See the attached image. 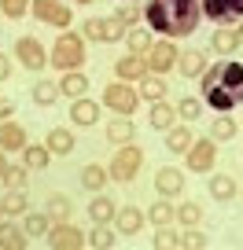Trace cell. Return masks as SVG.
<instances>
[{"label": "cell", "mask_w": 243, "mask_h": 250, "mask_svg": "<svg viewBox=\"0 0 243 250\" xmlns=\"http://www.w3.org/2000/svg\"><path fill=\"white\" fill-rule=\"evenodd\" d=\"M4 188H11V191H19V188H26V166H8L4 169Z\"/></svg>", "instance_id": "cell-37"}, {"label": "cell", "mask_w": 243, "mask_h": 250, "mask_svg": "<svg viewBox=\"0 0 243 250\" xmlns=\"http://www.w3.org/2000/svg\"><path fill=\"white\" fill-rule=\"evenodd\" d=\"M0 250H26V228L0 225Z\"/></svg>", "instance_id": "cell-25"}, {"label": "cell", "mask_w": 243, "mask_h": 250, "mask_svg": "<svg viewBox=\"0 0 243 250\" xmlns=\"http://www.w3.org/2000/svg\"><path fill=\"white\" fill-rule=\"evenodd\" d=\"M0 217H4V199H0Z\"/></svg>", "instance_id": "cell-52"}, {"label": "cell", "mask_w": 243, "mask_h": 250, "mask_svg": "<svg viewBox=\"0 0 243 250\" xmlns=\"http://www.w3.org/2000/svg\"><path fill=\"white\" fill-rule=\"evenodd\" d=\"M11 114H15V103L0 96V122H4V118H11Z\"/></svg>", "instance_id": "cell-48"}, {"label": "cell", "mask_w": 243, "mask_h": 250, "mask_svg": "<svg viewBox=\"0 0 243 250\" xmlns=\"http://www.w3.org/2000/svg\"><path fill=\"white\" fill-rule=\"evenodd\" d=\"M144 221H148V217H144L136 206H122V210L114 213V225H118V232H122V235H136L144 228Z\"/></svg>", "instance_id": "cell-13"}, {"label": "cell", "mask_w": 243, "mask_h": 250, "mask_svg": "<svg viewBox=\"0 0 243 250\" xmlns=\"http://www.w3.org/2000/svg\"><path fill=\"white\" fill-rule=\"evenodd\" d=\"M103 103H107L114 114H126V118H129V114L136 110V103H140V92H136V88H129L126 81H114V85L103 88Z\"/></svg>", "instance_id": "cell-5"}, {"label": "cell", "mask_w": 243, "mask_h": 250, "mask_svg": "<svg viewBox=\"0 0 243 250\" xmlns=\"http://www.w3.org/2000/svg\"><path fill=\"white\" fill-rule=\"evenodd\" d=\"M59 74L66 70H81V62H85V37H78V33H63V37L55 41L52 48V59H48Z\"/></svg>", "instance_id": "cell-3"}, {"label": "cell", "mask_w": 243, "mask_h": 250, "mask_svg": "<svg viewBox=\"0 0 243 250\" xmlns=\"http://www.w3.org/2000/svg\"><path fill=\"white\" fill-rule=\"evenodd\" d=\"M236 191H240L236 177H228V173H218V177H210V195L218 199V203H232Z\"/></svg>", "instance_id": "cell-19"}, {"label": "cell", "mask_w": 243, "mask_h": 250, "mask_svg": "<svg viewBox=\"0 0 243 250\" xmlns=\"http://www.w3.org/2000/svg\"><path fill=\"white\" fill-rule=\"evenodd\" d=\"M0 15H4V11H0Z\"/></svg>", "instance_id": "cell-53"}, {"label": "cell", "mask_w": 243, "mask_h": 250, "mask_svg": "<svg viewBox=\"0 0 243 250\" xmlns=\"http://www.w3.org/2000/svg\"><path fill=\"white\" fill-rule=\"evenodd\" d=\"M180 247H184V250H206V247H210V239H206L203 232H196V225H192V232L180 235Z\"/></svg>", "instance_id": "cell-40"}, {"label": "cell", "mask_w": 243, "mask_h": 250, "mask_svg": "<svg viewBox=\"0 0 243 250\" xmlns=\"http://www.w3.org/2000/svg\"><path fill=\"white\" fill-rule=\"evenodd\" d=\"M88 243H92V247L96 250H110V247H114V232H110V228H103V225H96V232H92V239H88Z\"/></svg>", "instance_id": "cell-41"}, {"label": "cell", "mask_w": 243, "mask_h": 250, "mask_svg": "<svg viewBox=\"0 0 243 250\" xmlns=\"http://www.w3.org/2000/svg\"><path fill=\"white\" fill-rule=\"evenodd\" d=\"M173 118H177V107H170L166 100H158V103H151V129H170L173 125Z\"/></svg>", "instance_id": "cell-24"}, {"label": "cell", "mask_w": 243, "mask_h": 250, "mask_svg": "<svg viewBox=\"0 0 243 250\" xmlns=\"http://www.w3.org/2000/svg\"><path fill=\"white\" fill-rule=\"evenodd\" d=\"M70 210H74V206H70L66 195H52V199H48V217H52V221H70Z\"/></svg>", "instance_id": "cell-30"}, {"label": "cell", "mask_w": 243, "mask_h": 250, "mask_svg": "<svg viewBox=\"0 0 243 250\" xmlns=\"http://www.w3.org/2000/svg\"><path fill=\"white\" fill-rule=\"evenodd\" d=\"M55 100H59V85L55 81H37L33 85V103L37 107H52Z\"/></svg>", "instance_id": "cell-29"}, {"label": "cell", "mask_w": 243, "mask_h": 250, "mask_svg": "<svg viewBox=\"0 0 243 250\" xmlns=\"http://www.w3.org/2000/svg\"><path fill=\"white\" fill-rule=\"evenodd\" d=\"M0 147L4 151H22L26 147V129L19 122H4L0 125Z\"/></svg>", "instance_id": "cell-17"}, {"label": "cell", "mask_w": 243, "mask_h": 250, "mask_svg": "<svg viewBox=\"0 0 243 250\" xmlns=\"http://www.w3.org/2000/svg\"><path fill=\"white\" fill-rule=\"evenodd\" d=\"M173 66H177V48H173L170 37L148 48V70L151 74H166V70H173Z\"/></svg>", "instance_id": "cell-10"}, {"label": "cell", "mask_w": 243, "mask_h": 250, "mask_svg": "<svg viewBox=\"0 0 243 250\" xmlns=\"http://www.w3.org/2000/svg\"><path fill=\"white\" fill-rule=\"evenodd\" d=\"M236 44H240V33L236 30H218L214 33V52L228 55V52H236Z\"/></svg>", "instance_id": "cell-31"}, {"label": "cell", "mask_w": 243, "mask_h": 250, "mask_svg": "<svg viewBox=\"0 0 243 250\" xmlns=\"http://www.w3.org/2000/svg\"><path fill=\"white\" fill-rule=\"evenodd\" d=\"M114 74H118V81H140L144 74H148V59H140V55L118 59L114 62Z\"/></svg>", "instance_id": "cell-16"}, {"label": "cell", "mask_w": 243, "mask_h": 250, "mask_svg": "<svg viewBox=\"0 0 243 250\" xmlns=\"http://www.w3.org/2000/svg\"><path fill=\"white\" fill-rule=\"evenodd\" d=\"M236 33H240V44H243V22H240V26H236Z\"/></svg>", "instance_id": "cell-50"}, {"label": "cell", "mask_w": 243, "mask_h": 250, "mask_svg": "<svg viewBox=\"0 0 243 250\" xmlns=\"http://www.w3.org/2000/svg\"><path fill=\"white\" fill-rule=\"evenodd\" d=\"M22 228H26V235H48V213H26V221H22Z\"/></svg>", "instance_id": "cell-33"}, {"label": "cell", "mask_w": 243, "mask_h": 250, "mask_svg": "<svg viewBox=\"0 0 243 250\" xmlns=\"http://www.w3.org/2000/svg\"><path fill=\"white\" fill-rule=\"evenodd\" d=\"M33 19H41V22L55 26V30H66V26L74 22L70 8H63L59 0H33Z\"/></svg>", "instance_id": "cell-7"}, {"label": "cell", "mask_w": 243, "mask_h": 250, "mask_svg": "<svg viewBox=\"0 0 243 250\" xmlns=\"http://www.w3.org/2000/svg\"><path fill=\"white\" fill-rule=\"evenodd\" d=\"M0 11L8 19H22L26 11H30V0H0Z\"/></svg>", "instance_id": "cell-42"}, {"label": "cell", "mask_w": 243, "mask_h": 250, "mask_svg": "<svg viewBox=\"0 0 243 250\" xmlns=\"http://www.w3.org/2000/svg\"><path fill=\"white\" fill-rule=\"evenodd\" d=\"M151 247H158V250H180V235L170 232L166 225H158V235L151 239Z\"/></svg>", "instance_id": "cell-34"}, {"label": "cell", "mask_w": 243, "mask_h": 250, "mask_svg": "<svg viewBox=\"0 0 243 250\" xmlns=\"http://www.w3.org/2000/svg\"><path fill=\"white\" fill-rule=\"evenodd\" d=\"M85 243L88 239L74 225H66V221H55V228H48V247L52 250H81Z\"/></svg>", "instance_id": "cell-8"}, {"label": "cell", "mask_w": 243, "mask_h": 250, "mask_svg": "<svg viewBox=\"0 0 243 250\" xmlns=\"http://www.w3.org/2000/svg\"><path fill=\"white\" fill-rule=\"evenodd\" d=\"M155 188H158V195H162V199L180 195V188H184V177H180V169H173V166H162V169L155 173Z\"/></svg>", "instance_id": "cell-12"}, {"label": "cell", "mask_w": 243, "mask_h": 250, "mask_svg": "<svg viewBox=\"0 0 243 250\" xmlns=\"http://www.w3.org/2000/svg\"><path fill=\"white\" fill-rule=\"evenodd\" d=\"M199 78H203V103H210L214 110H232L243 103V62L221 59Z\"/></svg>", "instance_id": "cell-2"}, {"label": "cell", "mask_w": 243, "mask_h": 250, "mask_svg": "<svg viewBox=\"0 0 243 250\" xmlns=\"http://www.w3.org/2000/svg\"><path fill=\"white\" fill-rule=\"evenodd\" d=\"M15 55H19V62H22L26 70H41V66L48 62V55H44V48H41V41H33V37H19Z\"/></svg>", "instance_id": "cell-11"}, {"label": "cell", "mask_w": 243, "mask_h": 250, "mask_svg": "<svg viewBox=\"0 0 243 250\" xmlns=\"http://www.w3.org/2000/svg\"><path fill=\"white\" fill-rule=\"evenodd\" d=\"M122 37H126V26L118 22V19H103V41L114 44V41H122Z\"/></svg>", "instance_id": "cell-43"}, {"label": "cell", "mask_w": 243, "mask_h": 250, "mask_svg": "<svg viewBox=\"0 0 243 250\" xmlns=\"http://www.w3.org/2000/svg\"><path fill=\"white\" fill-rule=\"evenodd\" d=\"M107 180H110V173H107V169H100V166H92V162L81 169V188H88V191H100Z\"/></svg>", "instance_id": "cell-28"}, {"label": "cell", "mask_w": 243, "mask_h": 250, "mask_svg": "<svg viewBox=\"0 0 243 250\" xmlns=\"http://www.w3.org/2000/svg\"><path fill=\"white\" fill-rule=\"evenodd\" d=\"M199 107H203V103H199L196 96H184V100L177 103V118H188L192 122V118H199Z\"/></svg>", "instance_id": "cell-44"}, {"label": "cell", "mask_w": 243, "mask_h": 250, "mask_svg": "<svg viewBox=\"0 0 243 250\" xmlns=\"http://www.w3.org/2000/svg\"><path fill=\"white\" fill-rule=\"evenodd\" d=\"M114 19H118V22H122V26H126V30H133V26H136V19H140V11H136L133 4H122Z\"/></svg>", "instance_id": "cell-45"}, {"label": "cell", "mask_w": 243, "mask_h": 250, "mask_svg": "<svg viewBox=\"0 0 243 250\" xmlns=\"http://www.w3.org/2000/svg\"><path fill=\"white\" fill-rule=\"evenodd\" d=\"M177 66H180V78H199L206 70V55L199 48H188V52L177 55Z\"/></svg>", "instance_id": "cell-15"}, {"label": "cell", "mask_w": 243, "mask_h": 250, "mask_svg": "<svg viewBox=\"0 0 243 250\" xmlns=\"http://www.w3.org/2000/svg\"><path fill=\"white\" fill-rule=\"evenodd\" d=\"M85 88H88V78H85L81 70H66V74H63V85H59V92H63V96L81 100V96H85Z\"/></svg>", "instance_id": "cell-22"}, {"label": "cell", "mask_w": 243, "mask_h": 250, "mask_svg": "<svg viewBox=\"0 0 243 250\" xmlns=\"http://www.w3.org/2000/svg\"><path fill=\"white\" fill-rule=\"evenodd\" d=\"M192 140H196V133L188 125H170L166 129V151H173V155H184L192 147Z\"/></svg>", "instance_id": "cell-14"}, {"label": "cell", "mask_w": 243, "mask_h": 250, "mask_svg": "<svg viewBox=\"0 0 243 250\" xmlns=\"http://www.w3.org/2000/svg\"><path fill=\"white\" fill-rule=\"evenodd\" d=\"M199 15H203L199 0H148V8H144L148 26L155 33H162V37H170V41L196 33Z\"/></svg>", "instance_id": "cell-1"}, {"label": "cell", "mask_w": 243, "mask_h": 250, "mask_svg": "<svg viewBox=\"0 0 243 250\" xmlns=\"http://www.w3.org/2000/svg\"><path fill=\"white\" fill-rule=\"evenodd\" d=\"M4 155H8V151H0V177H4V169H8V162H4Z\"/></svg>", "instance_id": "cell-49"}, {"label": "cell", "mask_w": 243, "mask_h": 250, "mask_svg": "<svg viewBox=\"0 0 243 250\" xmlns=\"http://www.w3.org/2000/svg\"><path fill=\"white\" fill-rule=\"evenodd\" d=\"M114 213H118V206L110 203L107 195H96L92 206H88V217H92L96 225H107V221H114Z\"/></svg>", "instance_id": "cell-26"}, {"label": "cell", "mask_w": 243, "mask_h": 250, "mask_svg": "<svg viewBox=\"0 0 243 250\" xmlns=\"http://www.w3.org/2000/svg\"><path fill=\"white\" fill-rule=\"evenodd\" d=\"M8 78H11V59L0 52V81H8Z\"/></svg>", "instance_id": "cell-47"}, {"label": "cell", "mask_w": 243, "mask_h": 250, "mask_svg": "<svg viewBox=\"0 0 243 250\" xmlns=\"http://www.w3.org/2000/svg\"><path fill=\"white\" fill-rule=\"evenodd\" d=\"M144 166V151L133 147V144H122V147L114 151V158H110V180H118V184H126V180H133L136 173H140Z\"/></svg>", "instance_id": "cell-4"}, {"label": "cell", "mask_w": 243, "mask_h": 250, "mask_svg": "<svg viewBox=\"0 0 243 250\" xmlns=\"http://www.w3.org/2000/svg\"><path fill=\"white\" fill-rule=\"evenodd\" d=\"M140 100H148V103L166 100V81H162V78H151V74H144V78H140Z\"/></svg>", "instance_id": "cell-27"}, {"label": "cell", "mask_w": 243, "mask_h": 250, "mask_svg": "<svg viewBox=\"0 0 243 250\" xmlns=\"http://www.w3.org/2000/svg\"><path fill=\"white\" fill-rule=\"evenodd\" d=\"M26 191L22 188H19V191H8V195H4V213H26Z\"/></svg>", "instance_id": "cell-38"}, {"label": "cell", "mask_w": 243, "mask_h": 250, "mask_svg": "<svg viewBox=\"0 0 243 250\" xmlns=\"http://www.w3.org/2000/svg\"><path fill=\"white\" fill-rule=\"evenodd\" d=\"M74 4H92V0H74Z\"/></svg>", "instance_id": "cell-51"}, {"label": "cell", "mask_w": 243, "mask_h": 250, "mask_svg": "<svg viewBox=\"0 0 243 250\" xmlns=\"http://www.w3.org/2000/svg\"><path fill=\"white\" fill-rule=\"evenodd\" d=\"M177 217H180V225H199V221H203V206L199 203H180L177 206Z\"/></svg>", "instance_id": "cell-36"}, {"label": "cell", "mask_w": 243, "mask_h": 250, "mask_svg": "<svg viewBox=\"0 0 243 250\" xmlns=\"http://www.w3.org/2000/svg\"><path fill=\"white\" fill-rule=\"evenodd\" d=\"M199 8L214 22H236V19H243V0H199Z\"/></svg>", "instance_id": "cell-9"}, {"label": "cell", "mask_w": 243, "mask_h": 250, "mask_svg": "<svg viewBox=\"0 0 243 250\" xmlns=\"http://www.w3.org/2000/svg\"><path fill=\"white\" fill-rule=\"evenodd\" d=\"M126 44L133 48V55H140L151 48V33L148 30H126Z\"/></svg>", "instance_id": "cell-35"}, {"label": "cell", "mask_w": 243, "mask_h": 250, "mask_svg": "<svg viewBox=\"0 0 243 250\" xmlns=\"http://www.w3.org/2000/svg\"><path fill=\"white\" fill-rule=\"evenodd\" d=\"M44 147L52 151V155H70V151L78 147V140H74L70 129H52V133L44 136Z\"/></svg>", "instance_id": "cell-18"}, {"label": "cell", "mask_w": 243, "mask_h": 250, "mask_svg": "<svg viewBox=\"0 0 243 250\" xmlns=\"http://www.w3.org/2000/svg\"><path fill=\"white\" fill-rule=\"evenodd\" d=\"M133 133H136V129H133V122H129L126 114H118L114 122L107 125V140L118 144V147H122V144H133Z\"/></svg>", "instance_id": "cell-21"}, {"label": "cell", "mask_w": 243, "mask_h": 250, "mask_svg": "<svg viewBox=\"0 0 243 250\" xmlns=\"http://www.w3.org/2000/svg\"><path fill=\"white\" fill-rule=\"evenodd\" d=\"M188 155V169L192 173H210L214 162H218V147H214L210 136H203V140H192V147L184 151Z\"/></svg>", "instance_id": "cell-6"}, {"label": "cell", "mask_w": 243, "mask_h": 250, "mask_svg": "<svg viewBox=\"0 0 243 250\" xmlns=\"http://www.w3.org/2000/svg\"><path fill=\"white\" fill-rule=\"evenodd\" d=\"M81 37L85 41H103V19H88V22L81 26Z\"/></svg>", "instance_id": "cell-46"}, {"label": "cell", "mask_w": 243, "mask_h": 250, "mask_svg": "<svg viewBox=\"0 0 243 250\" xmlns=\"http://www.w3.org/2000/svg\"><path fill=\"white\" fill-rule=\"evenodd\" d=\"M70 118H74V125H96V118H100V103H92V100H74L70 103Z\"/></svg>", "instance_id": "cell-20"}, {"label": "cell", "mask_w": 243, "mask_h": 250, "mask_svg": "<svg viewBox=\"0 0 243 250\" xmlns=\"http://www.w3.org/2000/svg\"><path fill=\"white\" fill-rule=\"evenodd\" d=\"M48 158H52V151H48L44 144H26L22 147V166L26 169H44Z\"/></svg>", "instance_id": "cell-23"}, {"label": "cell", "mask_w": 243, "mask_h": 250, "mask_svg": "<svg viewBox=\"0 0 243 250\" xmlns=\"http://www.w3.org/2000/svg\"><path fill=\"white\" fill-rule=\"evenodd\" d=\"M173 217H177V206H170L166 199H162V203H155V206H151V213H148L151 225H170Z\"/></svg>", "instance_id": "cell-32"}, {"label": "cell", "mask_w": 243, "mask_h": 250, "mask_svg": "<svg viewBox=\"0 0 243 250\" xmlns=\"http://www.w3.org/2000/svg\"><path fill=\"white\" fill-rule=\"evenodd\" d=\"M210 133H214V140H232V136H236V122H232V118H214Z\"/></svg>", "instance_id": "cell-39"}]
</instances>
